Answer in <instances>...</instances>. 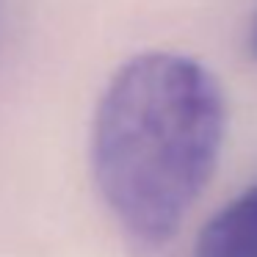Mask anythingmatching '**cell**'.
<instances>
[{"instance_id":"obj_1","label":"cell","mask_w":257,"mask_h":257,"mask_svg":"<svg viewBox=\"0 0 257 257\" xmlns=\"http://www.w3.org/2000/svg\"><path fill=\"white\" fill-rule=\"evenodd\" d=\"M224 97L199 61L141 53L111 78L91 127L94 183L122 229L155 249L177 235L210 183Z\"/></svg>"},{"instance_id":"obj_2","label":"cell","mask_w":257,"mask_h":257,"mask_svg":"<svg viewBox=\"0 0 257 257\" xmlns=\"http://www.w3.org/2000/svg\"><path fill=\"white\" fill-rule=\"evenodd\" d=\"M191 257H257V183L202 227Z\"/></svg>"},{"instance_id":"obj_3","label":"cell","mask_w":257,"mask_h":257,"mask_svg":"<svg viewBox=\"0 0 257 257\" xmlns=\"http://www.w3.org/2000/svg\"><path fill=\"white\" fill-rule=\"evenodd\" d=\"M249 47H251V53L257 56V14H254V20H251V28H249Z\"/></svg>"}]
</instances>
